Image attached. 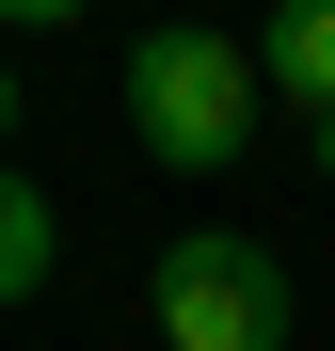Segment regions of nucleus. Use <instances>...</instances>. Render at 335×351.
I'll use <instances>...</instances> for the list:
<instances>
[{"mask_svg": "<svg viewBox=\"0 0 335 351\" xmlns=\"http://www.w3.org/2000/svg\"><path fill=\"white\" fill-rule=\"evenodd\" d=\"M128 128H144V160L223 176V160L256 144V48H240V32H208V16L144 32V48H128Z\"/></svg>", "mask_w": 335, "mask_h": 351, "instance_id": "f257e3e1", "label": "nucleus"}, {"mask_svg": "<svg viewBox=\"0 0 335 351\" xmlns=\"http://www.w3.org/2000/svg\"><path fill=\"white\" fill-rule=\"evenodd\" d=\"M144 304H160V351H288V256L240 240V223H192V240H160L144 271Z\"/></svg>", "mask_w": 335, "mask_h": 351, "instance_id": "f03ea898", "label": "nucleus"}, {"mask_svg": "<svg viewBox=\"0 0 335 351\" xmlns=\"http://www.w3.org/2000/svg\"><path fill=\"white\" fill-rule=\"evenodd\" d=\"M256 80H271V96H303V112H335V0H271Z\"/></svg>", "mask_w": 335, "mask_h": 351, "instance_id": "7ed1b4c3", "label": "nucleus"}, {"mask_svg": "<svg viewBox=\"0 0 335 351\" xmlns=\"http://www.w3.org/2000/svg\"><path fill=\"white\" fill-rule=\"evenodd\" d=\"M48 271H64V223H48V192H32L16 160H0V304H32Z\"/></svg>", "mask_w": 335, "mask_h": 351, "instance_id": "20e7f679", "label": "nucleus"}, {"mask_svg": "<svg viewBox=\"0 0 335 351\" xmlns=\"http://www.w3.org/2000/svg\"><path fill=\"white\" fill-rule=\"evenodd\" d=\"M0 16H16V32H64V16H96V0H0Z\"/></svg>", "mask_w": 335, "mask_h": 351, "instance_id": "39448f33", "label": "nucleus"}, {"mask_svg": "<svg viewBox=\"0 0 335 351\" xmlns=\"http://www.w3.org/2000/svg\"><path fill=\"white\" fill-rule=\"evenodd\" d=\"M16 112H32V96H16V64H0V144H16Z\"/></svg>", "mask_w": 335, "mask_h": 351, "instance_id": "423d86ee", "label": "nucleus"}, {"mask_svg": "<svg viewBox=\"0 0 335 351\" xmlns=\"http://www.w3.org/2000/svg\"><path fill=\"white\" fill-rule=\"evenodd\" d=\"M319 176H335V112H319Z\"/></svg>", "mask_w": 335, "mask_h": 351, "instance_id": "0eeeda50", "label": "nucleus"}]
</instances>
